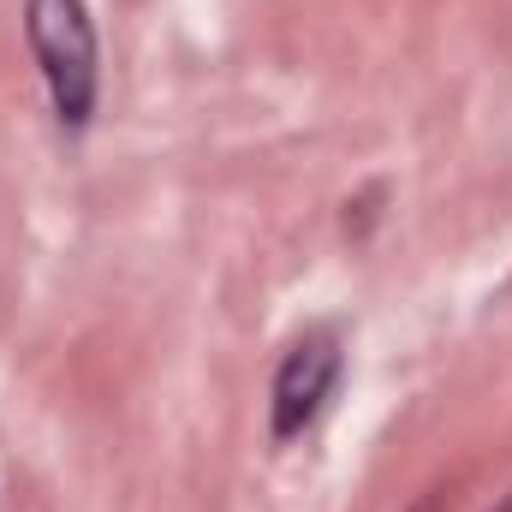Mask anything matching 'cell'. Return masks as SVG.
Instances as JSON below:
<instances>
[{
    "instance_id": "obj_1",
    "label": "cell",
    "mask_w": 512,
    "mask_h": 512,
    "mask_svg": "<svg viewBox=\"0 0 512 512\" xmlns=\"http://www.w3.org/2000/svg\"><path fill=\"white\" fill-rule=\"evenodd\" d=\"M24 30H30V48L42 60L60 126L72 131L90 126V108H96V24H90L84 0H30Z\"/></svg>"
},
{
    "instance_id": "obj_2",
    "label": "cell",
    "mask_w": 512,
    "mask_h": 512,
    "mask_svg": "<svg viewBox=\"0 0 512 512\" xmlns=\"http://www.w3.org/2000/svg\"><path fill=\"white\" fill-rule=\"evenodd\" d=\"M334 376H340V340L328 328L304 334L274 376V441H292L316 423L322 399L334 393Z\"/></svg>"
},
{
    "instance_id": "obj_3",
    "label": "cell",
    "mask_w": 512,
    "mask_h": 512,
    "mask_svg": "<svg viewBox=\"0 0 512 512\" xmlns=\"http://www.w3.org/2000/svg\"><path fill=\"white\" fill-rule=\"evenodd\" d=\"M411 512H435V501H417V507H411Z\"/></svg>"
},
{
    "instance_id": "obj_4",
    "label": "cell",
    "mask_w": 512,
    "mask_h": 512,
    "mask_svg": "<svg viewBox=\"0 0 512 512\" xmlns=\"http://www.w3.org/2000/svg\"><path fill=\"white\" fill-rule=\"evenodd\" d=\"M501 512H512V501H507V507H501Z\"/></svg>"
}]
</instances>
